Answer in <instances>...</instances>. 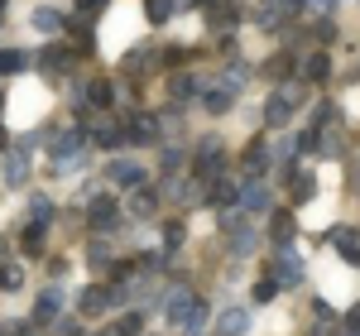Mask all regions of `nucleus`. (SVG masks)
Wrapping results in <instances>:
<instances>
[{
  "label": "nucleus",
  "instance_id": "25",
  "mask_svg": "<svg viewBox=\"0 0 360 336\" xmlns=\"http://www.w3.org/2000/svg\"><path fill=\"white\" fill-rule=\"evenodd\" d=\"M327 72H332V58H327V53H312L303 63V77H307V82H327Z\"/></svg>",
  "mask_w": 360,
  "mask_h": 336
},
{
  "label": "nucleus",
  "instance_id": "8",
  "mask_svg": "<svg viewBox=\"0 0 360 336\" xmlns=\"http://www.w3.org/2000/svg\"><path fill=\"white\" fill-rule=\"evenodd\" d=\"M58 308H63V288H58V283H49V288L39 293V303H34V317H29V322L44 332V327H53V322H58Z\"/></svg>",
  "mask_w": 360,
  "mask_h": 336
},
{
  "label": "nucleus",
  "instance_id": "42",
  "mask_svg": "<svg viewBox=\"0 0 360 336\" xmlns=\"http://www.w3.org/2000/svg\"><path fill=\"white\" fill-rule=\"evenodd\" d=\"M0 149H5V130H0Z\"/></svg>",
  "mask_w": 360,
  "mask_h": 336
},
{
  "label": "nucleus",
  "instance_id": "43",
  "mask_svg": "<svg viewBox=\"0 0 360 336\" xmlns=\"http://www.w3.org/2000/svg\"><path fill=\"white\" fill-rule=\"evenodd\" d=\"M0 106H5V91H0Z\"/></svg>",
  "mask_w": 360,
  "mask_h": 336
},
{
  "label": "nucleus",
  "instance_id": "9",
  "mask_svg": "<svg viewBox=\"0 0 360 336\" xmlns=\"http://www.w3.org/2000/svg\"><path fill=\"white\" fill-rule=\"evenodd\" d=\"M86 135H91V144H96V149H120V144H125V125H120V120H111V115H101Z\"/></svg>",
  "mask_w": 360,
  "mask_h": 336
},
{
  "label": "nucleus",
  "instance_id": "27",
  "mask_svg": "<svg viewBox=\"0 0 360 336\" xmlns=\"http://www.w3.org/2000/svg\"><path fill=\"white\" fill-rule=\"evenodd\" d=\"M86 264H91V269H106V264H111V240H91V245H86Z\"/></svg>",
  "mask_w": 360,
  "mask_h": 336
},
{
  "label": "nucleus",
  "instance_id": "17",
  "mask_svg": "<svg viewBox=\"0 0 360 336\" xmlns=\"http://www.w3.org/2000/svg\"><path fill=\"white\" fill-rule=\"evenodd\" d=\"M68 25H72V20H68L63 10H53V5H39V10H34V29H39V34H63Z\"/></svg>",
  "mask_w": 360,
  "mask_h": 336
},
{
  "label": "nucleus",
  "instance_id": "21",
  "mask_svg": "<svg viewBox=\"0 0 360 336\" xmlns=\"http://www.w3.org/2000/svg\"><path fill=\"white\" fill-rule=\"evenodd\" d=\"M240 332H250V312L245 308H226L221 322H217V336H240Z\"/></svg>",
  "mask_w": 360,
  "mask_h": 336
},
{
  "label": "nucleus",
  "instance_id": "36",
  "mask_svg": "<svg viewBox=\"0 0 360 336\" xmlns=\"http://www.w3.org/2000/svg\"><path fill=\"white\" fill-rule=\"evenodd\" d=\"M221 82H231V86L250 82V63H240V58H231V67H226V77H221Z\"/></svg>",
  "mask_w": 360,
  "mask_h": 336
},
{
  "label": "nucleus",
  "instance_id": "2",
  "mask_svg": "<svg viewBox=\"0 0 360 336\" xmlns=\"http://www.w3.org/2000/svg\"><path fill=\"white\" fill-rule=\"evenodd\" d=\"M193 308H197V293L188 288V283H173V288L164 293V317L173 322V327H188Z\"/></svg>",
  "mask_w": 360,
  "mask_h": 336
},
{
  "label": "nucleus",
  "instance_id": "28",
  "mask_svg": "<svg viewBox=\"0 0 360 336\" xmlns=\"http://www.w3.org/2000/svg\"><path fill=\"white\" fill-rule=\"evenodd\" d=\"M86 101L106 111V106H111V101H115V86H111V82H91V86H86Z\"/></svg>",
  "mask_w": 360,
  "mask_h": 336
},
{
  "label": "nucleus",
  "instance_id": "40",
  "mask_svg": "<svg viewBox=\"0 0 360 336\" xmlns=\"http://www.w3.org/2000/svg\"><path fill=\"white\" fill-rule=\"evenodd\" d=\"M53 332H58V336H86L82 327H77V322H72V317H63V322H53Z\"/></svg>",
  "mask_w": 360,
  "mask_h": 336
},
{
  "label": "nucleus",
  "instance_id": "13",
  "mask_svg": "<svg viewBox=\"0 0 360 336\" xmlns=\"http://www.w3.org/2000/svg\"><path fill=\"white\" fill-rule=\"evenodd\" d=\"M106 173H111L115 188H130V193H135V188H144V168H139L135 159H111V168H106Z\"/></svg>",
  "mask_w": 360,
  "mask_h": 336
},
{
  "label": "nucleus",
  "instance_id": "1",
  "mask_svg": "<svg viewBox=\"0 0 360 336\" xmlns=\"http://www.w3.org/2000/svg\"><path fill=\"white\" fill-rule=\"evenodd\" d=\"M303 101H307V91H303V86H278L274 96H269V106H264V125H269V130L288 125L293 106H303Z\"/></svg>",
  "mask_w": 360,
  "mask_h": 336
},
{
  "label": "nucleus",
  "instance_id": "12",
  "mask_svg": "<svg viewBox=\"0 0 360 336\" xmlns=\"http://www.w3.org/2000/svg\"><path fill=\"white\" fill-rule=\"evenodd\" d=\"M274 279H283V288L303 283V259L288 250V245H278V254H274Z\"/></svg>",
  "mask_w": 360,
  "mask_h": 336
},
{
  "label": "nucleus",
  "instance_id": "16",
  "mask_svg": "<svg viewBox=\"0 0 360 336\" xmlns=\"http://www.w3.org/2000/svg\"><path fill=\"white\" fill-rule=\"evenodd\" d=\"M106 308H115L111 288H82V293H77V312H82V317H101Z\"/></svg>",
  "mask_w": 360,
  "mask_h": 336
},
{
  "label": "nucleus",
  "instance_id": "11",
  "mask_svg": "<svg viewBox=\"0 0 360 336\" xmlns=\"http://www.w3.org/2000/svg\"><path fill=\"white\" fill-rule=\"evenodd\" d=\"M159 125H164V115H135V120H130V125H125V140L130 144H154L159 140Z\"/></svg>",
  "mask_w": 360,
  "mask_h": 336
},
{
  "label": "nucleus",
  "instance_id": "18",
  "mask_svg": "<svg viewBox=\"0 0 360 336\" xmlns=\"http://www.w3.org/2000/svg\"><path fill=\"white\" fill-rule=\"evenodd\" d=\"M154 212H159V193H154V188H135V193H130V217H135V221H149Z\"/></svg>",
  "mask_w": 360,
  "mask_h": 336
},
{
  "label": "nucleus",
  "instance_id": "14",
  "mask_svg": "<svg viewBox=\"0 0 360 336\" xmlns=\"http://www.w3.org/2000/svg\"><path fill=\"white\" fill-rule=\"evenodd\" d=\"M207 202L217 207V212H231V207H240V188L236 183H226V178H217V183H207Z\"/></svg>",
  "mask_w": 360,
  "mask_h": 336
},
{
  "label": "nucleus",
  "instance_id": "30",
  "mask_svg": "<svg viewBox=\"0 0 360 336\" xmlns=\"http://www.w3.org/2000/svg\"><path fill=\"white\" fill-rule=\"evenodd\" d=\"M183 240H188V226H183V221H168V226H164V250H168V254L183 250Z\"/></svg>",
  "mask_w": 360,
  "mask_h": 336
},
{
  "label": "nucleus",
  "instance_id": "20",
  "mask_svg": "<svg viewBox=\"0 0 360 336\" xmlns=\"http://www.w3.org/2000/svg\"><path fill=\"white\" fill-rule=\"evenodd\" d=\"M269 159H274V154H269V144L255 140L245 149V173H250V178H264V173H269Z\"/></svg>",
  "mask_w": 360,
  "mask_h": 336
},
{
  "label": "nucleus",
  "instance_id": "5",
  "mask_svg": "<svg viewBox=\"0 0 360 336\" xmlns=\"http://www.w3.org/2000/svg\"><path fill=\"white\" fill-rule=\"evenodd\" d=\"M77 58H82V53H77V49H68V44H49V49L39 53V72H44V77H63Z\"/></svg>",
  "mask_w": 360,
  "mask_h": 336
},
{
  "label": "nucleus",
  "instance_id": "34",
  "mask_svg": "<svg viewBox=\"0 0 360 336\" xmlns=\"http://www.w3.org/2000/svg\"><path fill=\"white\" fill-rule=\"evenodd\" d=\"M0 288H5V293L25 288V269H20V264H0Z\"/></svg>",
  "mask_w": 360,
  "mask_h": 336
},
{
  "label": "nucleus",
  "instance_id": "22",
  "mask_svg": "<svg viewBox=\"0 0 360 336\" xmlns=\"http://www.w3.org/2000/svg\"><path fill=\"white\" fill-rule=\"evenodd\" d=\"M5 183H10V188H25L29 183V159L25 154H5Z\"/></svg>",
  "mask_w": 360,
  "mask_h": 336
},
{
  "label": "nucleus",
  "instance_id": "24",
  "mask_svg": "<svg viewBox=\"0 0 360 336\" xmlns=\"http://www.w3.org/2000/svg\"><path fill=\"white\" fill-rule=\"evenodd\" d=\"M34 58L25 53V49H0V77H10V72H25Z\"/></svg>",
  "mask_w": 360,
  "mask_h": 336
},
{
  "label": "nucleus",
  "instance_id": "32",
  "mask_svg": "<svg viewBox=\"0 0 360 336\" xmlns=\"http://www.w3.org/2000/svg\"><path fill=\"white\" fill-rule=\"evenodd\" d=\"M293 231H298V217H293V212H278V217H274V240H278V245H288Z\"/></svg>",
  "mask_w": 360,
  "mask_h": 336
},
{
  "label": "nucleus",
  "instance_id": "19",
  "mask_svg": "<svg viewBox=\"0 0 360 336\" xmlns=\"http://www.w3.org/2000/svg\"><path fill=\"white\" fill-rule=\"evenodd\" d=\"M96 336H144V317L139 312H120L111 327H101Z\"/></svg>",
  "mask_w": 360,
  "mask_h": 336
},
{
  "label": "nucleus",
  "instance_id": "7",
  "mask_svg": "<svg viewBox=\"0 0 360 336\" xmlns=\"http://www.w3.org/2000/svg\"><path fill=\"white\" fill-rule=\"evenodd\" d=\"M193 173L202 178V183H207V178L217 183V178L226 173V154H221V144H217V140H207L202 149H197V168H193Z\"/></svg>",
  "mask_w": 360,
  "mask_h": 336
},
{
  "label": "nucleus",
  "instance_id": "10",
  "mask_svg": "<svg viewBox=\"0 0 360 336\" xmlns=\"http://www.w3.org/2000/svg\"><path fill=\"white\" fill-rule=\"evenodd\" d=\"M202 106H207V115H226L231 106H236V86H231V82L202 86Z\"/></svg>",
  "mask_w": 360,
  "mask_h": 336
},
{
  "label": "nucleus",
  "instance_id": "4",
  "mask_svg": "<svg viewBox=\"0 0 360 336\" xmlns=\"http://www.w3.org/2000/svg\"><path fill=\"white\" fill-rule=\"evenodd\" d=\"M86 221H91V231H115V226H120V207H115V197L111 193L91 197V202H86Z\"/></svg>",
  "mask_w": 360,
  "mask_h": 336
},
{
  "label": "nucleus",
  "instance_id": "6",
  "mask_svg": "<svg viewBox=\"0 0 360 336\" xmlns=\"http://www.w3.org/2000/svg\"><path fill=\"white\" fill-rule=\"evenodd\" d=\"M159 63H164V58H159V49L139 44V49H130V53L120 58V72H125V77H149V72H154Z\"/></svg>",
  "mask_w": 360,
  "mask_h": 336
},
{
  "label": "nucleus",
  "instance_id": "33",
  "mask_svg": "<svg viewBox=\"0 0 360 336\" xmlns=\"http://www.w3.org/2000/svg\"><path fill=\"white\" fill-rule=\"evenodd\" d=\"M178 10V0H149V25H168Z\"/></svg>",
  "mask_w": 360,
  "mask_h": 336
},
{
  "label": "nucleus",
  "instance_id": "41",
  "mask_svg": "<svg viewBox=\"0 0 360 336\" xmlns=\"http://www.w3.org/2000/svg\"><path fill=\"white\" fill-rule=\"evenodd\" d=\"M346 332H351V336H360V303H356L351 312H346Z\"/></svg>",
  "mask_w": 360,
  "mask_h": 336
},
{
  "label": "nucleus",
  "instance_id": "3",
  "mask_svg": "<svg viewBox=\"0 0 360 336\" xmlns=\"http://www.w3.org/2000/svg\"><path fill=\"white\" fill-rule=\"evenodd\" d=\"M240 212H245V217H264V212H274V193H269L264 178H245V188H240Z\"/></svg>",
  "mask_w": 360,
  "mask_h": 336
},
{
  "label": "nucleus",
  "instance_id": "44",
  "mask_svg": "<svg viewBox=\"0 0 360 336\" xmlns=\"http://www.w3.org/2000/svg\"><path fill=\"white\" fill-rule=\"evenodd\" d=\"M0 10H5V0H0Z\"/></svg>",
  "mask_w": 360,
  "mask_h": 336
},
{
  "label": "nucleus",
  "instance_id": "15",
  "mask_svg": "<svg viewBox=\"0 0 360 336\" xmlns=\"http://www.w3.org/2000/svg\"><path fill=\"white\" fill-rule=\"evenodd\" d=\"M202 10H207V25L212 29H236L240 25V10L226 5V0H202Z\"/></svg>",
  "mask_w": 360,
  "mask_h": 336
},
{
  "label": "nucleus",
  "instance_id": "37",
  "mask_svg": "<svg viewBox=\"0 0 360 336\" xmlns=\"http://www.w3.org/2000/svg\"><path fill=\"white\" fill-rule=\"evenodd\" d=\"M207 317H212V312H207V303H202V298H197L193 317H188V336H202V327H207Z\"/></svg>",
  "mask_w": 360,
  "mask_h": 336
},
{
  "label": "nucleus",
  "instance_id": "39",
  "mask_svg": "<svg viewBox=\"0 0 360 336\" xmlns=\"http://www.w3.org/2000/svg\"><path fill=\"white\" fill-rule=\"evenodd\" d=\"M264 72H269V77H288V72H293V58H269Z\"/></svg>",
  "mask_w": 360,
  "mask_h": 336
},
{
  "label": "nucleus",
  "instance_id": "29",
  "mask_svg": "<svg viewBox=\"0 0 360 336\" xmlns=\"http://www.w3.org/2000/svg\"><path fill=\"white\" fill-rule=\"evenodd\" d=\"M29 221L49 226L53 221V202H49V197H29Z\"/></svg>",
  "mask_w": 360,
  "mask_h": 336
},
{
  "label": "nucleus",
  "instance_id": "38",
  "mask_svg": "<svg viewBox=\"0 0 360 336\" xmlns=\"http://www.w3.org/2000/svg\"><path fill=\"white\" fill-rule=\"evenodd\" d=\"M159 58L178 67V63H188V58H193V49H183V44H173V49H159Z\"/></svg>",
  "mask_w": 360,
  "mask_h": 336
},
{
  "label": "nucleus",
  "instance_id": "26",
  "mask_svg": "<svg viewBox=\"0 0 360 336\" xmlns=\"http://www.w3.org/2000/svg\"><path fill=\"white\" fill-rule=\"evenodd\" d=\"M44 235H49V226L29 221V226H25V235H20V240H25V254H44Z\"/></svg>",
  "mask_w": 360,
  "mask_h": 336
},
{
  "label": "nucleus",
  "instance_id": "23",
  "mask_svg": "<svg viewBox=\"0 0 360 336\" xmlns=\"http://www.w3.org/2000/svg\"><path fill=\"white\" fill-rule=\"evenodd\" d=\"M193 91H197L193 72H173V77H168V96H173V101H193Z\"/></svg>",
  "mask_w": 360,
  "mask_h": 336
},
{
  "label": "nucleus",
  "instance_id": "31",
  "mask_svg": "<svg viewBox=\"0 0 360 336\" xmlns=\"http://www.w3.org/2000/svg\"><path fill=\"white\" fill-rule=\"evenodd\" d=\"M312 188H317V178H312V173H303V168H298V173H293V202H298V207H303L307 197H312Z\"/></svg>",
  "mask_w": 360,
  "mask_h": 336
},
{
  "label": "nucleus",
  "instance_id": "35",
  "mask_svg": "<svg viewBox=\"0 0 360 336\" xmlns=\"http://www.w3.org/2000/svg\"><path fill=\"white\" fill-rule=\"evenodd\" d=\"M278 288H283V283H278L274 274H264V279L255 283V303H274V298H278Z\"/></svg>",
  "mask_w": 360,
  "mask_h": 336
}]
</instances>
